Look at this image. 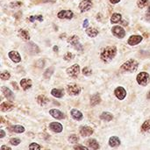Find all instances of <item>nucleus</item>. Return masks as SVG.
<instances>
[{
    "instance_id": "nucleus-12",
    "label": "nucleus",
    "mask_w": 150,
    "mask_h": 150,
    "mask_svg": "<svg viewBox=\"0 0 150 150\" xmlns=\"http://www.w3.org/2000/svg\"><path fill=\"white\" fill-rule=\"evenodd\" d=\"M142 40H143V38L141 35H132V36L129 37V39L127 40V43L130 46H135V45L139 44L140 42H142Z\"/></svg>"
},
{
    "instance_id": "nucleus-8",
    "label": "nucleus",
    "mask_w": 150,
    "mask_h": 150,
    "mask_svg": "<svg viewBox=\"0 0 150 150\" xmlns=\"http://www.w3.org/2000/svg\"><path fill=\"white\" fill-rule=\"evenodd\" d=\"M92 6V1L91 0H82L79 4V9L82 12L89 11Z\"/></svg>"
},
{
    "instance_id": "nucleus-50",
    "label": "nucleus",
    "mask_w": 150,
    "mask_h": 150,
    "mask_svg": "<svg viewBox=\"0 0 150 150\" xmlns=\"http://www.w3.org/2000/svg\"><path fill=\"white\" fill-rule=\"evenodd\" d=\"M54 51H56V52H57V51H58V47L54 46Z\"/></svg>"
},
{
    "instance_id": "nucleus-7",
    "label": "nucleus",
    "mask_w": 150,
    "mask_h": 150,
    "mask_svg": "<svg viewBox=\"0 0 150 150\" xmlns=\"http://www.w3.org/2000/svg\"><path fill=\"white\" fill-rule=\"evenodd\" d=\"M80 91H81V89L77 84L72 83V84L68 85V87H67V92L70 96H77V95H79Z\"/></svg>"
},
{
    "instance_id": "nucleus-51",
    "label": "nucleus",
    "mask_w": 150,
    "mask_h": 150,
    "mask_svg": "<svg viewBox=\"0 0 150 150\" xmlns=\"http://www.w3.org/2000/svg\"><path fill=\"white\" fill-rule=\"evenodd\" d=\"M147 98H148V99H150V91H149L148 95H147Z\"/></svg>"
},
{
    "instance_id": "nucleus-19",
    "label": "nucleus",
    "mask_w": 150,
    "mask_h": 150,
    "mask_svg": "<svg viewBox=\"0 0 150 150\" xmlns=\"http://www.w3.org/2000/svg\"><path fill=\"white\" fill-rule=\"evenodd\" d=\"M87 146L92 150H98L100 149V145L99 143L95 140V139H90L87 141Z\"/></svg>"
},
{
    "instance_id": "nucleus-29",
    "label": "nucleus",
    "mask_w": 150,
    "mask_h": 150,
    "mask_svg": "<svg viewBox=\"0 0 150 150\" xmlns=\"http://www.w3.org/2000/svg\"><path fill=\"white\" fill-rule=\"evenodd\" d=\"M121 18H122L121 14H120V13L116 12V13H113V14H112V18H111V22H112V23H113V24H115V23H119V22L121 20Z\"/></svg>"
},
{
    "instance_id": "nucleus-38",
    "label": "nucleus",
    "mask_w": 150,
    "mask_h": 150,
    "mask_svg": "<svg viewBox=\"0 0 150 150\" xmlns=\"http://www.w3.org/2000/svg\"><path fill=\"white\" fill-rule=\"evenodd\" d=\"M35 20H39V21H42L43 20V17L41 15H39V16H31L29 18V21L30 22H33Z\"/></svg>"
},
{
    "instance_id": "nucleus-2",
    "label": "nucleus",
    "mask_w": 150,
    "mask_h": 150,
    "mask_svg": "<svg viewBox=\"0 0 150 150\" xmlns=\"http://www.w3.org/2000/svg\"><path fill=\"white\" fill-rule=\"evenodd\" d=\"M139 67V62L134 59H130L128 61H127L126 62H124L121 67H120V69L122 71H127V72H134L137 70Z\"/></svg>"
},
{
    "instance_id": "nucleus-5",
    "label": "nucleus",
    "mask_w": 150,
    "mask_h": 150,
    "mask_svg": "<svg viewBox=\"0 0 150 150\" xmlns=\"http://www.w3.org/2000/svg\"><path fill=\"white\" fill-rule=\"evenodd\" d=\"M112 34L115 37H117L119 39H123L126 36V31H125V29L123 27L120 26V25L113 26L112 29Z\"/></svg>"
},
{
    "instance_id": "nucleus-10",
    "label": "nucleus",
    "mask_w": 150,
    "mask_h": 150,
    "mask_svg": "<svg viewBox=\"0 0 150 150\" xmlns=\"http://www.w3.org/2000/svg\"><path fill=\"white\" fill-rule=\"evenodd\" d=\"M49 114L56 120H63L66 118L65 114L58 109H51L49 111Z\"/></svg>"
},
{
    "instance_id": "nucleus-21",
    "label": "nucleus",
    "mask_w": 150,
    "mask_h": 150,
    "mask_svg": "<svg viewBox=\"0 0 150 150\" xmlns=\"http://www.w3.org/2000/svg\"><path fill=\"white\" fill-rule=\"evenodd\" d=\"M9 130L12 133H16V134H22L25 131V127L23 126L20 125H15V126H11L9 127Z\"/></svg>"
},
{
    "instance_id": "nucleus-36",
    "label": "nucleus",
    "mask_w": 150,
    "mask_h": 150,
    "mask_svg": "<svg viewBox=\"0 0 150 150\" xmlns=\"http://www.w3.org/2000/svg\"><path fill=\"white\" fill-rule=\"evenodd\" d=\"M149 0H138L137 5H138V7H140V8H144V7L149 4Z\"/></svg>"
},
{
    "instance_id": "nucleus-41",
    "label": "nucleus",
    "mask_w": 150,
    "mask_h": 150,
    "mask_svg": "<svg viewBox=\"0 0 150 150\" xmlns=\"http://www.w3.org/2000/svg\"><path fill=\"white\" fill-rule=\"evenodd\" d=\"M74 149L75 150H90L87 147H84V146H83V145H76V146H74Z\"/></svg>"
},
{
    "instance_id": "nucleus-45",
    "label": "nucleus",
    "mask_w": 150,
    "mask_h": 150,
    "mask_svg": "<svg viewBox=\"0 0 150 150\" xmlns=\"http://www.w3.org/2000/svg\"><path fill=\"white\" fill-rule=\"evenodd\" d=\"M1 150H11V149L10 147H7V146L3 145V146L1 147Z\"/></svg>"
},
{
    "instance_id": "nucleus-40",
    "label": "nucleus",
    "mask_w": 150,
    "mask_h": 150,
    "mask_svg": "<svg viewBox=\"0 0 150 150\" xmlns=\"http://www.w3.org/2000/svg\"><path fill=\"white\" fill-rule=\"evenodd\" d=\"M74 54H72V53H67L65 55H64V57H63V59L65 60V61H70V60H72L73 58H74Z\"/></svg>"
},
{
    "instance_id": "nucleus-4",
    "label": "nucleus",
    "mask_w": 150,
    "mask_h": 150,
    "mask_svg": "<svg viewBox=\"0 0 150 150\" xmlns=\"http://www.w3.org/2000/svg\"><path fill=\"white\" fill-rule=\"evenodd\" d=\"M80 73V66L78 64H74L69 69H67V74L73 78H76Z\"/></svg>"
},
{
    "instance_id": "nucleus-43",
    "label": "nucleus",
    "mask_w": 150,
    "mask_h": 150,
    "mask_svg": "<svg viewBox=\"0 0 150 150\" xmlns=\"http://www.w3.org/2000/svg\"><path fill=\"white\" fill-rule=\"evenodd\" d=\"M145 18H146V19H147L148 21H149L150 22V6L149 7V9H148V11H147V13H146Z\"/></svg>"
},
{
    "instance_id": "nucleus-25",
    "label": "nucleus",
    "mask_w": 150,
    "mask_h": 150,
    "mask_svg": "<svg viewBox=\"0 0 150 150\" xmlns=\"http://www.w3.org/2000/svg\"><path fill=\"white\" fill-rule=\"evenodd\" d=\"M36 101L40 105H45L49 102V99L45 95H39L36 98Z\"/></svg>"
},
{
    "instance_id": "nucleus-23",
    "label": "nucleus",
    "mask_w": 150,
    "mask_h": 150,
    "mask_svg": "<svg viewBox=\"0 0 150 150\" xmlns=\"http://www.w3.org/2000/svg\"><path fill=\"white\" fill-rule=\"evenodd\" d=\"M27 50H28V52H29L30 54H37V53L40 52L39 47H38L34 43H33V42H30V43L27 44Z\"/></svg>"
},
{
    "instance_id": "nucleus-6",
    "label": "nucleus",
    "mask_w": 150,
    "mask_h": 150,
    "mask_svg": "<svg viewBox=\"0 0 150 150\" xmlns=\"http://www.w3.org/2000/svg\"><path fill=\"white\" fill-rule=\"evenodd\" d=\"M114 95L115 97L119 99V100H124L127 97V91L125 90L124 87L122 86H120V87H117L114 91Z\"/></svg>"
},
{
    "instance_id": "nucleus-22",
    "label": "nucleus",
    "mask_w": 150,
    "mask_h": 150,
    "mask_svg": "<svg viewBox=\"0 0 150 150\" xmlns=\"http://www.w3.org/2000/svg\"><path fill=\"white\" fill-rule=\"evenodd\" d=\"M13 107H14V105L11 102H3L0 105V109L2 112H9L11 110H12Z\"/></svg>"
},
{
    "instance_id": "nucleus-3",
    "label": "nucleus",
    "mask_w": 150,
    "mask_h": 150,
    "mask_svg": "<svg viewBox=\"0 0 150 150\" xmlns=\"http://www.w3.org/2000/svg\"><path fill=\"white\" fill-rule=\"evenodd\" d=\"M150 76L147 72H141L137 75L136 76V81L137 83L142 85V86H146L149 83Z\"/></svg>"
},
{
    "instance_id": "nucleus-16",
    "label": "nucleus",
    "mask_w": 150,
    "mask_h": 150,
    "mask_svg": "<svg viewBox=\"0 0 150 150\" xmlns=\"http://www.w3.org/2000/svg\"><path fill=\"white\" fill-rule=\"evenodd\" d=\"M70 115H71V117H72L75 120H76V121H81V120L83 119V113H82L79 110H77V109H72V110L70 111Z\"/></svg>"
},
{
    "instance_id": "nucleus-35",
    "label": "nucleus",
    "mask_w": 150,
    "mask_h": 150,
    "mask_svg": "<svg viewBox=\"0 0 150 150\" xmlns=\"http://www.w3.org/2000/svg\"><path fill=\"white\" fill-rule=\"evenodd\" d=\"M0 77H1V79H2V80L5 81V80L10 79L11 75H10V73H9V72H7V71H4V72H2V73H1Z\"/></svg>"
},
{
    "instance_id": "nucleus-1",
    "label": "nucleus",
    "mask_w": 150,
    "mask_h": 150,
    "mask_svg": "<svg viewBox=\"0 0 150 150\" xmlns=\"http://www.w3.org/2000/svg\"><path fill=\"white\" fill-rule=\"evenodd\" d=\"M117 54V48L114 46H109L106 47L103 49V51L101 52L100 57L101 60L105 62H111L116 55Z\"/></svg>"
},
{
    "instance_id": "nucleus-44",
    "label": "nucleus",
    "mask_w": 150,
    "mask_h": 150,
    "mask_svg": "<svg viewBox=\"0 0 150 150\" xmlns=\"http://www.w3.org/2000/svg\"><path fill=\"white\" fill-rule=\"evenodd\" d=\"M4 136H5V132L3 129H1L0 130V138H4Z\"/></svg>"
},
{
    "instance_id": "nucleus-32",
    "label": "nucleus",
    "mask_w": 150,
    "mask_h": 150,
    "mask_svg": "<svg viewBox=\"0 0 150 150\" xmlns=\"http://www.w3.org/2000/svg\"><path fill=\"white\" fill-rule=\"evenodd\" d=\"M68 140H69V143L76 144V143H77V142H78V141H79V137H78L76 134H70Z\"/></svg>"
},
{
    "instance_id": "nucleus-14",
    "label": "nucleus",
    "mask_w": 150,
    "mask_h": 150,
    "mask_svg": "<svg viewBox=\"0 0 150 150\" xmlns=\"http://www.w3.org/2000/svg\"><path fill=\"white\" fill-rule=\"evenodd\" d=\"M73 12L71 11H68V10H63V11H61L58 14H57V17L59 18H67V19H71L73 18Z\"/></svg>"
},
{
    "instance_id": "nucleus-42",
    "label": "nucleus",
    "mask_w": 150,
    "mask_h": 150,
    "mask_svg": "<svg viewBox=\"0 0 150 150\" xmlns=\"http://www.w3.org/2000/svg\"><path fill=\"white\" fill-rule=\"evenodd\" d=\"M21 5H22V3H20V2H14V3H11L10 4L11 8H17V7L21 6Z\"/></svg>"
},
{
    "instance_id": "nucleus-52",
    "label": "nucleus",
    "mask_w": 150,
    "mask_h": 150,
    "mask_svg": "<svg viewBox=\"0 0 150 150\" xmlns=\"http://www.w3.org/2000/svg\"><path fill=\"white\" fill-rule=\"evenodd\" d=\"M45 150H49V149H45Z\"/></svg>"
},
{
    "instance_id": "nucleus-28",
    "label": "nucleus",
    "mask_w": 150,
    "mask_h": 150,
    "mask_svg": "<svg viewBox=\"0 0 150 150\" xmlns=\"http://www.w3.org/2000/svg\"><path fill=\"white\" fill-rule=\"evenodd\" d=\"M68 42L73 45L74 47H76V45L79 44V37L77 35H72L71 37L68 39Z\"/></svg>"
},
{
    "instance_id": "nucleus-34",
    "label": "nucleus",
    "mask_w": 150,
    "mask_h": 150,
    "mask_svg": "<svg viewBox=\"0 0 150 150\" xmlns=\"http://www.w3.org/2000/svg\"><path fill=\"white\" fill-rule=\"evenodd\" d=\"M9 143L12 146H18L21 143V141L18 138H11L9 142Z\"/></svg>"
},
{
    "instance_id": "nucleus-47",
    "label": "nucleus",
    "mask_w": 150,
    "mask_h": 150,
    "mask_svg": "<svg viewBox=\"0 0 150 150\" xmlns=\"http://www.w3.org/2000/svg\"><path fill=\"white\" fill-rule=\"evenodd\" d=\"M11 84L13 85V87L15 88V90H17V91L18 90V85H17V83H16L15 82H12V83H11Z\"/></svg>"
},
{
    "instance_id": "nucleus-46",
    "label": "nucleus",
    "mask_w": 150,
    "mask_h": 150,
    "mask_svg": "<svg viewBox=\"0 0 150 150\" xmlns=\"http://www.w3.org/2000/svg\"><path fill=\"white\" fill-rule=\"evenodd\" d=\"M88 25H89V20L85 19L84 22H83V27H88Z\"/></svg>"
},
{
    "instance_id": "nucleus-27",
    "label": "nucleus",
    "mask_w": 150,
    "mask_h": 150,
    "mask_svg": "<svg viewBox=\"0 0 150 150\" xmlns=\"http://www.w3.org/2000/svg\"><path fill=\"white\" fill-rule=\"evenodd\" d=\"M86 33L88 34L89 37L93 38V37H96L98 34V30H97L96 28H93V27H89L86 30Z\"/></svg>"
},
{
    "instance_id": "nucleus-24",
    "label": "nucleus",
    "mask_w": 150,
    "mask_h": 150,
    "mask_svg": "<svg viewBox=\"0 0 150 150\" xmlns=\"http://www.w3.org/2000/svg\"><path fill=\"white\" fill-rule=\"evenodd\" d=\"M51 95L56 98H61L64 95V91L62 89H53L51 91Z\"/></svg>"
},
{
    "instance_id": "nucleus-39",
    "label": "nucleus",
    "mask_w": 150,
    "mask_h": 150,
    "mask_svg": "<svg viewBox=\"0 0 150 150\" xmlns=\"http://www.w3.org/2000/svg\"><path fill=\"white\" fill-rule=\"evenodd\" d=\"M82 72H83V74L84 75V76H91V74H92V70L89 68V67H84L83 69V70H82Z\"/></svg>"
},
{
    "instance_id": "nucleus-49",
    "label": "nucleus",
    "mask_w": 150,
    "mask_h": 150,
    "mask_svg": "<svg viewBox=\"0 0 150 150\" xmlns=\"http://www.w3.org/2000/svg\"><path fill=\"white\" fill-rule=\"evenodd\" d=\"M42 2H55V0H42Z\"/></svg>"
},
{
    "instance_id": "nucleus-37",
    "label": "nucleus",
    "mask_w": 150,
    "mask_h": 150,
    "mask_svg": "<svg viewBox=\"0 0 150 150\" xmlns=\"http://www.w3.org/2000/svg\"><path fill=\"white\" fill-rule=\"evenodd\" d=\"M29 150H40V146L38 143L32 142L29 145Z\"/></svg>"
},
{
    "instance_id": "nucleus-31",
    "label": "nucleus",
    "mask_w": 150,
    "mask_h": 150,
    "mask_svg": "<svg viewBox=\"0 0 150 150\" xmlns=\"http://www.w3.org/2000/svg\"><path fill=\"white\" fill-rule=\"evenodd\" d=\"M19 35L24 40H30V35L27 31L25 30H19Z\"/></svg>"
},
{
    "instance_id": "nucleus-13",
    "label": "nucleus",
    "mask_w": 150,
    "mask_h": 150,
    "mask_svg": "<svg viewBox=\"0 0 150 150\" xmlns=\"http://www.w3.org/2000/svg\"><path fill=\"white\" fill-rule=\"evenodd\" d=\"M93 129L91 127H88V126H83L80 128V134L83 136V137H88V136H91L92 134H93Z\"/></svg>"
},
{
    "instance_id": "nucleus-33",
    "label": "nucleus",
    "mask_w": 150,
    "mask_h": 150,
    "mask_svg": "<svg viewBox=\"0 0 150 150\" xmlns=\"http://www.w3.org/2000/svg\"><path fill=\"white\" fill-rule=\"evenodd\" d=\"M53 73H54V68L53 67H51V68H48L46 71H45V73H44V77L46 78V79H48V78H50L51 77V76L53 75Z\"/></svg>"
},
{
    "instance_id": "nucleus-9",
    "label": "nucleus",
    "mask_w": 150,
    "mask_h": 150,
    "mask_svg": "<svg viewBox=\"0 0 150 150\" xmlns=\"http://www.w3.org/2000/svg\"><path fill=\"white\" fill-rule=\"evenodd\" d=\"M49 129L54 132V133H56V134H59V133H62V130H63V127L61 123L59 122H51L49 124Z\"/></svg>"
},
{
    "instance_id": "nucleus-11",
    "label": "nucleus",
    "mask_w": 150,
    "mask_h": 150,
    "mask_svg": "<svg viewBox=\"0 0 150 150\" xmlns=\"http://www.w3.org/2000/svg\"><path fill=\"white\" fill-rule=\"evenodd\" d=\"M1 90H2V92H3L4 96L10 102H12V101L14 100V98H15L14 94H13V92H12L9 88H7V87H5V86H3Z\"/></svg>"
},
{
    "instance_id": "nucleus-48",
    "label": "nucleus",
    "mask_w": 150,
    "mask_h": 150,
    "mask_svg": "<svg viewBox=\"0 0 150 150\" xmlns=\"http://www.w3.org/2000/svg\"><path fill=\"white\" fill-rule=\"evenodd\" d=\"M120 0H110V2L112 3V4H117V3H119Z\"/></svg>"
},
{
    "instance_id": "nucleus-17",
    "label": "nucleus",
    "mask_w": 150,
    "mask_h": 150,
    "mask_svg": "<svg viewBox=\"0 0 150 150\" xmlns=\"http://www.w3.org/2000/svg\"><path fill=\"white\" fill-rule=\"evenodd\" d=\"M20 86L24 91H27L32 87V81L31 79H27V78H23L20 81Z\"/></svg>"
},
{
    "instance_id": "nucleus-18",
    "label": "nucleus",
    "mask_w": 150,
    "mask_h": 150,
    "mask_svg": "<svg viewBox=\"0 0 150 150\" xmlns=\"http://www.w3.org/2000/svg\"><path fill=\"white\" fill-rule=\"evenodd\" d=\"M120 142H120V139L118 136H112L109 139V142H108L109 146L111 148H116V147L120 146Z\"/></svg>"
},
{
    "instance_id": "nucleus-26",
    "label": "nucleus",
    "mask_w": 150,
    "mask_h": 150,
    "mask_svg": "<svg viewBox=\"0 0 150 150\" xmlns=\"http://www.w3.org/2000/svg\"><path fill=\"white\" fill-rule=\"evenodd\" d=\"M100 119H101L102 120H105V121H108V122H109V121H112V120L113 115H112L111 112H104L101 113Z\"/></svg>"
},
{
    "instance_id": "nucleus-30",
    "label": "nucleus",
    "mask_w": 150,
    "mask_h": 150,
    "mask_svg": "<svg viewBox=\"0 0 150 150\" xmlns=\"http://www.w3.org/2000/svg\"><path fill=\"white\" fill-rule=\"evenodd\" d=\"M142 132H149L150 131V119L147 120L143 122V124L142 125Z\"/></svg>"
},
{
    "instance_id": "nucleus-15",
    "label": "nucleus",
    "mask_w": 150,
    "mask_h": 150,
    "mask_svg": "<svg viewBox=\"0 0 150 150\" xmlns=\"http://www.w3.org/2000/svg\"><path fill=\"white\" fill-rule=\"evenodd\" d=\"M8 56L15 63H18V62H21V56L18 54V52H17V51H11V52H9Z\"/></svg>"
},
{
    "instance_id": "nucleus-20",
    "label": "nucleus",
    "mask_w": 150,
    "mask_h": 150,
    "mask_svg": "<svg viewBox=\"0 0 150 150\" xmlns=\"http://www.w3.org/2000/svg\"><path fill=\"white\" fill-rule=\"evenodd\" d=\"M101 103V97L98 93H96L91 97V105L96 106Z\"/></svg>"
}]
</instances>
